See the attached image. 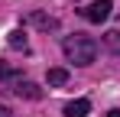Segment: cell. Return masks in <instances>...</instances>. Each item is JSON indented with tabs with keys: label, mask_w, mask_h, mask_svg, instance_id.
<instances>
[{
	"label": "cell",
	"mask_w": 120,
	"mask_h": 117,
	"mask_svg": "<svg viewBox=\"0 0 120 117\" xmlns=\"http://www.w3.org/2000/svg\"><path fill=\"white\" fill-rule=\"evenodd\" d=\"M62 49H65V58L75 62V65H91V62L98 58V42L91 36H81V33L68 36L62 42Z\"/></svg>",
	"instance_id": "obj_1"
},
{
	"label": "cell",
	"mask_w": 120,
	"mask_h": 117,
	"mask_svg": "<svg viewBox=\"0 0 120 117\" xmlns=\"http://www.w3.org/2000/svg\"><path fill=\"white\" fill-rule=\"evenodd\" d=\"M110 10H114L110 0H94V3H88V7L81 10V16L88 20V23H104V20L110 16Z\"/></svg>",
	"instance_id": "obj_2"
},
{
	"label": "cell",
	"mask_w": 120,
	"mask_h": 117,
	"mask_svg": "<svg viewBox=\"0 0 120 117\" xmlns=\"http://www.w3.org/2000/svg\"><path fill=\"white\" fill-rule=\"evenodd\" d=\"M88 114H91V101L88 98H78V101L65 104V117H88Z\"/></svg>",
	"instance_id": "obj_3"
},
{
	"label": "cell",
	"mask_w": 120,
	"mask_h": 117,
	"mask_svg": "<svg viewBox=\"0 0 120 117\" xmlns=\"http://www.w3.org/2000/svg\"><path fill=\"white\" fill-rule=\"evenodd\" d=\"M13 94H16V98H29V101H39V98H42V88L33 85V81H16Z\"/></svg>",
	"instance_id": "obj_4"
},
{
	"label": "cell",
	"mask_w": 120,
	"mask_h": 117,
	"mask_svg": "<svg viewBox=\"0 0 120 117\" xmlns=\"http://www.w3.org/2000/svg\"><path fill=\"white\" fill-rule=\"evenodd\" d=\"M29 23L39 26V29H55V26H59V20H55V16H45V13H33Z\"/></svg>",
	"instance_id": "obj_5"
},
{
	"label": "cell",
	"mask_w": 120,
	"mask_h": 117,
	"mask_svg": "<svg viewBox=\"0 0 120 117\" xmlns=\"http://www.w3.org/2000/svg\"><path fill=\"white\" fill-rule=\"evenodd\" d=\"M7 42H10V49H26V33H23V29H13Z\"/></svg>",
	"instance_id": "obj_6"
},
{
	"label": "cell",
	"mask_w": 120,
	"mask_h": 117,
	"mask_svg": "<svg viewBox=\"0 0 120 117\" xmlns=\"http://www.w3.org/2000/svg\"><path fill=\"white\" fill-rule=\"evenodd\" d=\"M65 81H68V72H65V68H49V85L59 88V85H65Z\"/></svg>",
	"instance_id": "obj_7"
},
{
	"label": "cell",
	"mask_w": 120,
	"mask_h": 117,
	"mask_svg": "<svg viewBox=\"0 0 120 117\" xmlns=\"http://www.w3.org/2000/svg\"><path fill=\"white\" fill-rule=\"evenodd\" d=\"M104 42H107L110 52H117V55H120V29H110V33L104 36Z\"/></svg>",
	"instance_id": "obj_8"
},
{
	"label": "cell",
	"mask_w": 120,
	"mask_h": 117,
	"mask_svg": "<svg viewBox=\"0 0 120 117\" xmlns=\"http://www.w3.org/2000/svg\"><path fill=\"white\" fill-rule=\"evenodd\" d=\"M13 78H20V68H13V65L0 62V81H13Z\"/></svg>",
	"instance_id": "obj_9"
},
{
	"label": "cell",
	"mask_w": 120,
	"mask_h": 117,
	"mask_svg": "<svg viewBox=\"0 0 120 117\" xmlns=\"http://www.w3.org/2000/svg\"><path fill=\"white\" fill-rule=\"evenodd\" d=\"M0 117H10V111H7V107H3V104H0Z\"/></svg>",
	"instance_id": "obj_10"
},
{
	"label": "cell",
	"mask_w": 120,
	"mask_h": 117,
	"mask_svg": "<svg viewBox=\"0 0 120 117\" xmlns=\"http://www.w3.org/2000/svg\"><path fill=\"white\" fill-rule=\"evenodd\" d=\"M107 117H120V111H110V114H107Z\"/></svg>",
	"instance_id": "obj_11"
}]
</instances>
